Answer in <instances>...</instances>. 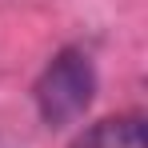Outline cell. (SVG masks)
Returning a JSON list of instances; mask_svg holds the SVG:
<instances>
[{
	"label": "cell",
	"instance_id": "cell-2",
	"mask_svg": "<svg viewBox=\"0 0 148 148\" xmlns=\"http://www.w3.org/2000/svg\"><path fill=\"white\" fill-rule=\"evenodd\" d=\"M72 148H148V132L140 116H108L80 132Z\"/></svg>",
	"mask_w": 148,
	"mask_h": 148
},
{
	"label": "cell",
	"instance_id": "cell-1",
	"mask_svg": "<svg viewBox=\"0 0 148 148\" xmlns=\"http://www.w3.org/2000/svg\"><path fill=\"white\" fill-rule=\"evenodd\" d=\"M36 112L48 128H64V124H76L88 104L96 96V68H92V56L80 48H60L48 60V68L40 72L36 88Z\"/></svg>",
	"mask_w": 148,
	"mask_h": 148
}]
</instances>
